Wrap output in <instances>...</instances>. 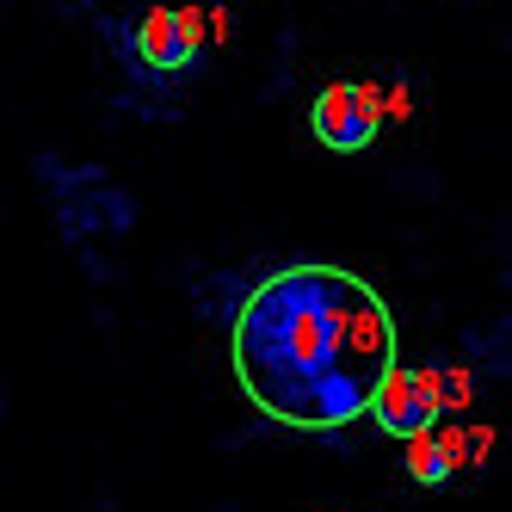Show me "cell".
Returning a JSON list of instances; mask_svg holds the SVG:
<instances>
[{"label": "cell", "mask_w": 512, "mask_h": 512, "mask_svg": "<svg viewBox=\"0 0 512 512\" xmlns=\"http://www.w3.org/2000/svg\"><path fill=\"white\" fill-rule=\"evenodd\" d=\"M395 364V315L346 266H278L235 309V377L278 426H352Z\"/></svg>", "instance_id": "cell-1"}, {"label": "cell", "mask_w": 512, "mask_h": 512, "mask_svg": "<svg viewBox=\"0 0 512 512\" xmlns=\"http://www.w3.org/2000/svg\"><path fill=\"white\" fill-rule=\"evenodd\" d=\"M371 414L389 438H414V432H432L438 420L451 414V395H445V377L438 371H414V364H389L377 395H371Z\"/></svg>", "instance_id": "cell-2"}, {"label": "cell", "mask_w": 512, "mask_h": 512, "mask_svg": "<svg viewBox=\"0 0 512 512\" xmlns=\"http://www.w3.org/2000/svg\"><path fill=\"white\" fill-rule=\"evenodd\" d=\"M309 130L321 149H334V155H358V149H371L377 130H383V93L377 87H352V81H334V87H321L315 99V112H309Z\"/></svg>", "instance_id": "cell-3"}, {"label": "cell", "mask_w": 512, "mask_h": 512, "mask_svg": "<svg viewBox=\"0 0 512 512\" xmlns=\"http://www.w3.org/2000/svg\"><path fill=\"white\" fill-rule=\"evenodd\" d=\"M204 50V13L198 7H155L136 25V56L149 75H186Z\"/></svg>", "instance_id": "cell-4"}, {"label": "cell", "mask_w": 512, "mask_h": 512, "mask_svg": "<svg viewBox=\"0 0 512 512\" xmlns=\"http://www.w3.org/2000/svg\"><path fill=\"white\" fill-rule=\"evenodd\" d=\"M408 445V475L420 488H445L451 482V469H457V451H463V438L445 432V426H432V432H414V438H401Z\"/></svg>", "instance_id": "cell-5"}]
</instances>
